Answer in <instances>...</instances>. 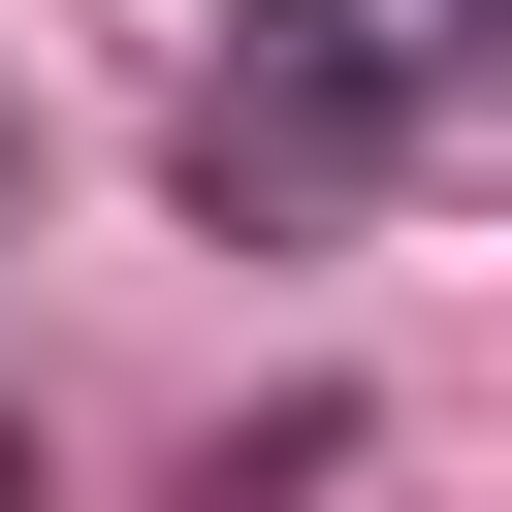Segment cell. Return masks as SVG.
Returning a JSON list of instances; mask_svg holds the SVG:
<instances>
[{
	"label": "cell",
	"instance_id": "cell-1",
	"mask_svg": "<svg viewBox=\"0 0 512 512\" xmlns=\"http://www.w3.org/2000/svg\"><path fill=\"white\" fill-rule=\"evenodd\" d=\"M384 128H416L384 0H256V32L192 64V192H224V224H352V192H384Z\"/></svg>",
	"mask_w": 512,
	"mask_h": 512
},
{
	"label": "cell",
	"instance_id": "cell-2",
	"mask_svg": "<svg viewBox=\"0 0 512 512\" xmlns=\"http://www.w3.org/2000/svg\"><path fill=\"white\" fill-rule=\"evenodd\" d=\"M384 64L416 96H512V0H384Z\"/></svg>",
	"mask_w": 512,
	"mask_h": 512
}]
</instances>
